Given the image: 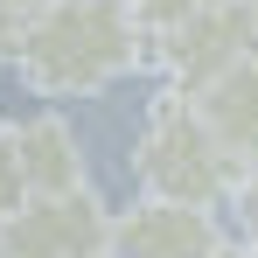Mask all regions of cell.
Returning a JSON list of instances; mask_svg holds the SVG:
<instances>
[{
  "label": "cell",
  "instance_id": "5b68a950",
  "mask_svg": "<svg viewBox=\"0 0 258 258\" xmlns=\"http://www.w3.org/2000/svg\"><path fill=\"white\" fill-rule=\"evenodd\" d=\"M112 258H223V230L196 203L140 196L133 210L112 216Z\"/></svg>",
  "mask_w": 258,
  "mask_h": 258
},
{
  "label": "cell",
  "instance_id": "7c38bea8",
  "mask_svg": "<svg viewBox=\"0 0 258 258\" xmlns=\"http://www.w3.org/2000/svg\"><path fill=\"white\" fill-rule=\"evenodd\" d=\"M14 35H21V28H14V14L0 7V49H7V56H14Z\"/></svg>",
  "mask_w": 258,
  "mask_h": 258
},
{
  "label": "cell",
  "instance_id": "8992f818",
  "mask_svg": "<svg viewBox=\"0 0 258 258\" xmlns=\"http://www.w3.org/2000/svg\"><path fill=\"white\" fill-rule=\"evenodd\" d=\"M14 147H21V174H28V196H77V188H91L84 140L70 133V119H56V112L14 119Z\"/></svg>",
  "mask_w": 258,
  "mask_h": 258
},
{
  "label": "cell",
  "instance_id": "277c9868",
  "mask_svg": "<svg viewBox=\"0 0 258 258\" xmlns=\"http://www.w3.org/2000/svg\"><path fill=\"white\" fill-rule=\"evenodd\" d=\"M0 258H112V210L98 203V188L28 196L0 230Z\"/></svg>",
  "mask_w": 258,
  "mask_h": 258
},
{
  "label": "cell",
  "instance_id": "4fadbf2b",
  "mask_svg": "<svg viewBox=\"0 0 258 258\" xmlns=\"http://www.w3.org/2000/svg\"><path fill=\"white\" fill-rule=\"evenodd\" d=\"M237 258H258V244H244V251H237Z\"/></svg>",
  "mask_w": 258,
  "mask_h": 258
},
{
  "label": "cell",
  "instance_id": "6da1fadb",
  "mask_svg": "<svg viewBox=\"0 0 258 258\" xmlns=\"http://www.w3.org/2000/svg\"><path fill=\"white\" fill-rule=\"evenodd\" d=\"M147 21L133 0H56L14 35V70L42 98H98L147 56Z\"/></svg>",
  "mask_w": 258,
  "mask_h": 258
},
{
  "label": "cell",
  "instance_id": "8fae6325",
  "mask_svg": "<svg viewBox=\"0 0 258 258\" xmlns=\"http://www.w3.org/2000/svg\"><path fill=\"white\" fill-rule=\"evenodd\" d=\"M0 7H7V14H14V28H21V21H35V14L56 7V0H0Z\"/></svg>",
  "mask_w": 258,
  "mask_h": 258
},
{
  "label": "cell",
  "instance_id": "7a4b0ae2",
  "mask_svg": "<svg viewBox=\"0 0 258 258\" xmlns=\"http://www.w3.org/2000/svg\"><path fill=\"white\" fill-rule=\"evenodd\" d=\"M237 168L244 161L210 133V119H203L196 98H181V91H161L154 98L147 126L133 140V181H140V196L216 210L223 196H237V181H244Z\"/></svg>",
  "mask_w": 258,
  "mask_h": 258
},
{
  "label": "cell",
  "instance_id": "52a82bcc",
  "mask_svg": "<svg viewBox=\"0 0 258 258\" xmlns=\"http://www.w3.org/2000/svg\"><path fill=\"white\" fill-rule=\"evenodd\" d=\"M203 119H210V133L244 161V168H258V56L251 63H237L230 77H216L203 98Z\"/></svg>",
  "mask_w": 258,
  "mask_h": 258
},
{
  "label": "cell",
  "instance_id": "30bf717a",
  "mask_svg": "<svg viewBox=\"0 0 258 258\" xmlns=\"http://www.w3.org/2000/svg\"><path fill=\"white\" fill-rule=\"evenodd\" d=\"M237 223H244V244H258V168L237 181Z\"/></svg>",
  "mask_w": 258,
  "mask_h": 258
},
{
  "label": "cell",
  "instance_id": "ba28073f",
  "mask_svg": "<svg viewBox=\"0 0 258 258\" xmlns=\"http://www.w3.org/2000/svg\"><path fill=\"white\" fill-rule=\"evenodd\" d=\"M28 203V174H21V147H14V126H0V230L21 216Z\"/></svg>",
  "mask_w": 258,
  "mask_h": 258
},
{
  "label": "cell",
  "instance_id": "3957f363",
  "mask_svg": "<svg viewBox=\"0 0 258 258\" xmlns=\"http://www.w3.org/2000/svg\"><path fill=\"white\" fill-rule=\"evenodd\" d=\"M161 70H168V91L181 98H203L216 77H230L237 63L258 56V0H216L196 21H181L174 35L154 42Z\"/></svg>",
  "mask_w": 258,
  "mask_h": 258
},
{
  "label": "cell",
  "instance_id": "9c48e42d",
  "mask_svg": "<svg viewBox=\"0 0 258 258\" xmlns=\"http://www.w3.org/2000/svg\"><path fill=\"white\" fill-rule=\"evenodd\" d=\"M203 7H216V0H133V14L147 21V35L161 42V35H174L181 21H196Z\"/></svg>",
  "mask_w": 258,
  "mask_h": 258
}]
</instances>
